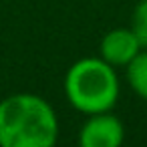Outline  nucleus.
Returning a JSON list of instances; mask_svg holds the SVG:
<instances>
[{"instance_id":"obj_1","label":"nucleus","mask_w":147,"mask_h":147,"mask_svg":"<svg viewBox=\"0 0 147 147\" xmlns=\"http://www.w3.org/2000/svg\"><path fill=\"white\" fill-rule=\"evenodd\" d=\"M61 123L55 107L36 93L0 99V147H53Z\"/></svg>"},{"instance_id":"obj_2","label":"nucleus","mask_w":147,"mask_h":147,"mask_svg":"<svg viewBox=\"0 0 147 147\" xmlns=\"http://www.w3.org/2000/svg\"><path fill=\"white\" fill-rule=\"evenodd\" d=\"M63 89L69 105L83 115L113 111L121 97L119 73L101 57L75 61L67 69Z\"/></svg>"},{"instance_id":"obj_3","label":"nucleus","mask_w":147,"mask_h":147,"mask_svg":"<svg viewBox=\"0 0 147 147\" xmlns=\"http://www.w3.org/2000/svg\"><path fill=\"white\" fill-rule=\"evenodd\" d=\"M77 141L81 147H119L125 141V125L113 111L87 115Z\"/></svg>"},{"instance_id":"obj_4","label":"nucleus","mask_w":147,"mask_h":147,"mask_svg":"<svg viewBox=\"0 0 147 147\" xmlns=\"http://www.w3.org/2000/svg\"><path fill=\"white\" fill-rule=\"evenodd\" d=\"M143 51L131 26H117L103 34L99 42V57L115 69H125Z\"/></svg>"},{"instance_id":"obj_5","label":"nucleus","mask_w":147,"mask_h":147,"mask_svg":"<svg viewBox=\"0 0 147 147\" xmlns=\"http://www.w3.org/2000/svg\"><path fill=\"white\" fill-rule=\"evenodd\" d=\"M125 81L131 91L147 103V49H143L125 67Z\"/></svg>"},{"instance_id":"obj_6","label":"nucleus","mask_w":147,"mask_h":147,"mask_svg":"<svg viewBox=\"0 0 147 147\" xmlns=\"http://www.w3.org/2000/svg\"><path fill=\"white\" fill-rule=\"evenodd\" d=\"M131 30L139 38L141 47L147 49V0H139L131 12Z\"/></svg>"}]
</instances>
